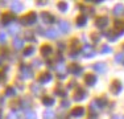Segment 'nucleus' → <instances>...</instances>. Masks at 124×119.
<instances>
[{"label": "nucleus", "mask_w": 124, "mask_h": 119, "mask_svg": "<svg viewBox=\"0 0 124 119\" xmlns=\"http://www.w3.org/2000/svg\"><path fill=\"white\" fill-rule=\"evenodd\" d=\"M37 20V15L34 13V12H31V13H28L26 16H24L21 19V23L24 24V25H32V24H34Z\"/></svg>", "instance_id": "nucleus-1"}, {"label": "nucleus", "mask_w": 124, "mask_h": 119, "mask_svg": "<svg viewBox=\"0 0 124 119\" xmlns=\"http://www.w3.org/2000/svg\"><path fill=\"white\" fill-rule=\"evenodd\" d=\"M71 117L73 118H82L85 115V109L82 106H77V107H74V109L71 110Z\"/></svg>", "instance_id": "nucleus-2"}, {"label": "nucleus", "mask_w": 124, "mask_h": 119, "mask_svg": "<svg viewBox=\"0 0 124 119\" xmlns=\"http://www.w3.org/2000/svg\"><path fill=\"white\" fill-rule=\"evenodd\" d=\"M69 71H70L71 74H74V76H79V74H82V71H83V69L81 68V65H78L77 62H74V64H71V65H70Z\"/></svg>", "instance_id": "nucleus-3"}, {"label": "nucleus", "mask_w": 124, "mask_h": 119, "mask_svg": "<svg viewBox=\"0 0 124 119\" xmlns=\"http://www.w3.org/2000/svg\"><path fill=\"white\" fill-rule=\"evenodd\" d=\"M108 23H110V20H108V17H106V16L98 17V19H96V21H95L96 26H98V28H100V29L106 28V26L108 25Z\"/></svg>", "instance_id": "nucleus-4"}, {"label": "nucleus", "mask_w": 124, "mask_h": 119, "mask_svg": "<svg viewBox=\"0 0 124 119\" xmlns=\"http://www.w3.org/2000/svg\"><path fill=\"white\" fill-rule=\"evenodd\" d=\"M40 16H41V19H42L44 23H48V24H49V23H50V24L54 23V16H53V15H50L49 12H42Z\"/></svg>", "instance_id": "nucleus-5"}, {"label": "nucleus", "mask_w": 124, "mask_h": 119, "mask_svg": "<svg viewBox=\"0 0 124 119\" xmlns=\"http://www.w3.org/2000/svg\"><path fill=\"white\" fill-rule=\"evenodd\" d=\"M122 87H123V85H122V82H120V81H114V82H112V85H111V91L114 94H119L120 90H122Z\"/></svg>", "instance_id": "nucleus-6"}, {"label": "nucleus", "mask_w": 124, "mask_h": 119, "mask_svg": "<svg viewBox=\"0 0 124 119\" xmlns=\"http://www.w3.org/2000/svg\"><path fill=\"white\" fill-rule=\"evenodd\" d=\"M53 76L50 73H42L40 77H38V82L40 83H48L49 81H52Z\"/></svg>", "instance_id": "nucleus-7"}, {"label": "nucleus", "mask_w": 124, "mask_h": 119, "mask_svg": "<svg viewBox=\"0 0 124 119\" xmlns=\"http://www.w3.org/2000/svg\"><path fill=\"white\" fill-rule=\"evenodd\" d=\"M21 76L24 77V78H32V77H33V73H32V70L29 69L26 65H23L21 66Z\"/></svg>", "instance_id": "nucleus-8"}, {"label": "nucleus", "mask_w": 124, "mask_h": 119, "mask_svg": "<svg viewBox=\"0 0 124 119\" xmlns=\"http://www.w3.org/2000/svg\"><path fill=\"white\" fill-rule=\"evenodd\" d=\"M58 28H60L61 32H63V33H67V32L70 31V24L67 21H65V20H62V21L58 23Z\"/></svg>", "instance_id": "nucleus-9"}, {"label": "nucleus", "mask_w": 124, "mask_h": 119, "mask_svg": "<svg viewBox=\"0 0 124 119\" xmlns=\"http://www.w3.org/2000/svg\"><path fill=\"white\" fill-rule=\"evenodd\" d=\"M11 8H12L13 12H21L23 9H24V5H23L21 1H12Z\"/></svg>", "instance_id": "nucleus-10"}, {"label": "nucleus", "mask_w": 124, "mask_h": 119, "mask_svg": "<svg viewBox=\"0 0 124 119\" xmlns=\"http://www.w3.org/2000/svg\"><path fill=\"white\" fill-rule=\"evenodd\" d=\"M93 69L95 71H98V73H104V71L107 70V66H106V64H103V62H98V64H95L93 66Z\"/></svg>", "instance_id": "nucleus-11"}, {"label": "nucleus", "mask_w": 124, "mask_h": 119, "mask_svg": "<svg viewBox=\"0 0 124 119\" xmlns=\"http://www.w3.org/2000/svg\"><path fill=\"white\" fill-rule=\"evenodd\" d=\"M86 97H87L86 91H85V90H82V89H79V90L77 91V94L74 95V99H75V101H78V102H79V101H83Z\"/></svg>", "instance_id": "nucleus-12"}, {"label": "nucleus", "mask_w": 124, "mask_h": 119, "mask_svg": "<svg viewBox=\"0 0 124 119\" xmlns=\"http://www.w3.org/2000/svg\"><path fill=\"white\" fill-rule=\"evenodd\" d=\"M112 13H114L115 16H123V15H124V7H123L122 4H117L116 7L114 8Z\"/></svg>", "instance_id": "nucleus-13"}, {"label": "nucleus", "mask_w": 124, "mask_h": 119, "mask_svg": "<svg viewBox=\"0 0 124 119\" xmlns=\"http://www.w3.org/2000/svg\"><path fill=\"white\" fill-rule=\"evenodd\" d=\"M52 52H53L52 46H49V45H44V46H41V54H42L44 57H48L49 54H52Z\"/></svg>", "instance_id": "nucleus-14"}, {"label": "nucleus", "mask_w": 124, "mask_h": 119, "mask_svg": "<svg viewBox=\"0 0 124 119\" xmlns=\"http://www.w3.org/2000/svg\"><path fill=\"white\" fill-rule=\"evenodd\" d=\"M85 82H86L88 86H93L94 83L96 82V77L94 76V74H87L86 78H85Z\"/></svg>", "instance_id": "nucleus-15"}, {"label": "nucleus", "mask_w": 124, "mask_h": 119, "mask_svg": "<svg viewBox=\"0 0 124 119\" xmlns=\"http://www.w3.org/2000/svg\"><path fill=\"white\" fill-rule=\"evenodd\" d=\"M83 54L86 56V57H93V56H94L93 48H91L90 45H85V48H83Z\"/></svg>", "instance_id": "nucleus-16"}, {"label": "nucleus", "mask_w": 124, "mask_h": 119, "mask_svg": "<svg viewBox=\"0 0 124 119\" xmlns=\"http://www.w3.org/2000/svg\"><path fill=\"white\" fill-rule=\"evenodd\" d=\"M45 36L49 38H57L58 37V31H55V29H48Z\"/></svg>", "instance_id": "nucleus-17"}, {"label": "nucleus", "mask_w": 124, "mask_h": 119, "mask_svg": "<svg viewBox=\"0 0 124 119\" xmlns=\"http://www.w3.org/2000/svg\"><path fill=\"white\" fill-rule=\"evenodd\" d=\"M94 105H95L98 109H102V107H104L106 106V98H99V99H96V101H94Z\"/></svg>", "instance_id": "nucleus-18"}, {"label": "nucleus", "mask_w": 124, "mask_h": 119, "mask_svg": "<svg viewBox=\"0 0 124 119\" xmlns=\"http://www.w3.org/2000/svg\"><path fill=\"white\" fill-rule=\"evenodd\" d=\"M23 46H24V41L19 40V38H15L13 40V48L15 49H21Z\"/></svg>", "instance_id": "nucleus-19"}, {"label": "nucleus", "mask_w": 124, "mask_h": 119, "mask_svg": "<svg viewBox=\"0 0 124 119\" xmlns=\"http://www.w3.org/2000/svg\"><path fill=\"white\" fill-rule=\"evenodd\" d=\"M13 20V16L11 13H4L3 15V24H8Z\"/></svg>", "instance_id": "nucleus-20"}, {"label": "nucleus", "mask_w": 124, "mask_h": 119, "mask_svg": "<svg viewBox=\"0 0 124 119\" xmlns=\"http://www.w3.org/2000/svg\"><path fill=\"white\" fill-rule=\"evenodd\" d=\"M42 103L45 106H52L53 103H54V99H53L52 97H44L42 98Z\"/></svg>", "instance_id": "nucleus-21"}, {"label": "nucleus", "mask_w": 124, "mask_h": 119, "mask_svg": "<svg viewBox=\"0 0 124 119\" xmlns=\"http://www.w3.org/2000/svg\"><path fill=\"white\" fill-rule=\"evenodd\" d=\"M86 23H87V20H86V17H85V16H79L78 20H77V25H78V26H85V25H86Z\"/></svg>", "instance_id": "nucleus-22"}, {"label": "nucleus", "mask_w": 124, "mask_h": 119, "mask_svg": "<svg viewBox=\"0 0 124 119\" xmlns=\"http://www.w3.org/2000/svg\"><path fill=\"white\" fill-rule=\"evenodd\" d=\"M54 118H55L54 112L50 111V110H48V111L44 112V119H54Z\"/></svg>", "instance_id": "nucleus-23"}, {"label": "nucleus", "mask_w": 124, "mask_h": 119, "mask_svg": "<svg viewBox=\"0 0 124 119\" xmlns=\"http://www.w3.org/2000/svg\"><path fill=\"white\" fill-rule=\"evenodd\" d=\"M8 31H9L11 34H16L17 32H19V25H11L9 28H8Z\"/></svg>", "instance_id": "nucleus-24"}, {"label": "nucleus", "mask_w": 124, "mask_h": 119, "mask_svg": "<svg viewBox=\"0 0 124 119\" xmlns=\"http://www.w3.org/2000/svg\"><path fill=\"white\" fill-rule=\"evenodd\" d=\"M58 8H60L62 12H65L67 9V3L66 1H60V3H58Z\"/></svg>", "instance_id": "nucleus-25"}, {"label": "nucleus", "mask_w": 124, "mask_h": 119, "mask_svg": "<svg viewBox=\"0 0 124 119\" xmlns=\"http://www.w3.org/2000/svg\"><path fill=\"white\" fill-rule=\"evenodd\" d=\"M33 52H34V48L33 46H29V48H26V49H25L24 56H25V57H26V56H32V54H33Z\"/></svg>", "instance_id": "nucleus-26"}, {"label": "nucleus", "mask_w": 124, "mask_h": 119, "mask_svg": "<svg viewBox=\"0 0 124 119\" xmlns=\"http://www.w3.org/2000/svg\"><path fill=\"white\" fill-rule=\"evenodd\" d=\"M20 117H19V112H15V111H12V112H9V114L7 115V119H19Z\"/></svg>", "instance_id": "nucleus-27"}, {"label": "nucleus", "mask_w": 124, "mask_h": 119, "mask_svg": "<svg viewBox=\"0 0 124 119\" xmlns=\"http://www.w3.org/2000/svg\"><path fill=\"white\" fill-rule=\"evenodd\" d=\"M25 119H37V115L34 114L33 111H29V112H26Z\"/></svg>", "instance_id": "nucleus-28"}, {"label": "nucleus", "mask_w": 124, "mask_h": 119, "mask_svg": "<svg viewBox=\"0 0 124 119\" xmlns=\"http://www.w3.org/2000/svg\"><path fill=\"white\" fill-rule=\"evenodd\" d=\"M65 69H66V68H65L63 62H60V64L57 65V70L60 71V73H65Z\"/></svg>", "instance_id": "nucleus-29"}, {"label": "nucleus", "mask_w": 124, "mask_h": 119, "mask_svg": "<svg viewBox=\"0 0 124 119\" xmlns=\"http://www.w3.org/2000/svg\"><path fill=\"white\" fill-rule=\"evenodd\" d=\"M31 89H32V91H33V94H38V91H40V87H38V83H33Z\"/></svg>", "instance_id": "nucleus-30"}, {"label": "nucleus", "mask_w": 124, "mask_h": 119, "mask_svg": "<svg viewBox=\"0 0 124 119\" xmlns=\"http://www.w3.org/2000/svg\"><path fill=\"white\" fill-rule=\"evenodd\" d=\"M5 95H7V97H12V95H15V89L8 87L7 90H5Z\"/></svg>", "instance_id": "nucleus-31"}, {"label": "nucleus", "mask_w": 124, "mask_h": 119, "mask_svg": "<svg viewBox=\"0 0 124 119\" xmlns=\"http://www.w3.org/2000/svg\"><path fill=\"white\" fill-rule=\"evenodd\" d=\"M123 60H124V54H123V53H119V54H116V57H115V61H116L117 64H120Z\"/></svg>", "instance_id": "nucleus-32"}, {"label": "nucleus", "mask_w": 124, "mask_h": 119, "mask_svg": "<svg viewBox=\"0 0 124 119\" xmlns=\"http://www.w3.org/2000/svg\"><path fill=\"white\" fill-rule=\"evenodd\" d=\"M100 52H102V53H110V52H111V48L108 46V45H103Z\"/></svg>", "instance_id": "nucleus-33"}, {"label": "nucleus", "mask_w": 124, "mask_h": 119, "mask_svg": "<svg viewBox=\"0 0 124 119\" xmlns=\"http://www.w3.org/2000/svg\"><path fill=\"white\" fill-rule=\"evenodd\" d=\"M5 40H7V34L4 32H0V42H5Z\"/></svg>", "instance_id": "nucleus-34"}, {"label": "nucleus", "mask_w": 124, "mask_h": 119, "mask_svg": "<svg viewBox=\"0 0 124 119\" xmlns=\"http://www.w3.org/2000/svg\"><path fill=\"white\" fill-rule=\"evenodd\" d=\"M4 79H5V74L3 73V71H0V83L4 81Z\"/></svg>", "instance_id": "nucleus-35"}, {"label": "nucleus", "mask_w": 124, "mask_h": 119, "mask_svg": "<svg viewBox=\"0 0 124 119\" xmlns=\"http://www.w3.org/2000/svg\"><path fill=\"white\" fill-rule=\"evenodd\" d=\"M33 65H34V66H40V65H41V61H38V60H34V61H33Z\"/></svg>", "instance_id": "nucleus-36"}, {"label": "nucleus", "mask_w": 124, "mask_h": 119, "mask_svg": "<svg viewBox=\"0 0 124 119\" xmlns=\"http://www.w3.org/2000/svg\"><path fill=\"white\" fill-rule=\"evenodd\" d=\"M69 106V102H67V101H63V102H62V107H67Z\"/></svg>", "instance_id": "nucleus-37"}, {"label": "nucleus", "mask_w": 124, "mask_h": 119, "mask_svg": "<svg viewBox=\"0 0 124 119\" xmlns=\"http://www.w3.org/2000/svg\"><path fill=\"white\" fill-rule=\"evenodd\" d=\"M111 119H120V118H119V117H116V115H115V117H112Z\"/></svg>", "instance_id": "nucleus-38"}, {"label": "nucleus", "mask_w": 124, "mask_h": 119, "mask_svg": "<svg viewBox=\"0 0 124 119\" xmlns=\"http://www.w3.org/2000/svg\"><path fill=\"white\" fill-rule=\"evenodd\" d=\"M0 119H1V111H0Z\"/></svg>", "instance_id": "nucleus-39"}, {"label": "nucleus", "mask_w": 124, "mask_h": 119, "mask_svg": "<svg viewBox=\"0 0 124 119\" xmlns=\"http://www.w3.org/2000/svg\"><path fill=\"white\" fill-rule=\"evenodd\" d=\"M0 65H1V58H0Z\"/></svg>", "instance_id": "nucleus-40"}]
</instances>
